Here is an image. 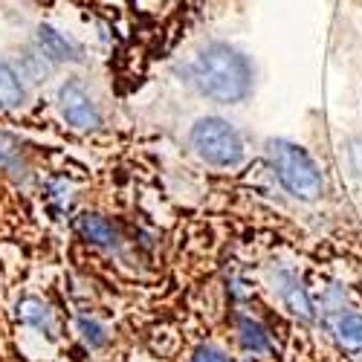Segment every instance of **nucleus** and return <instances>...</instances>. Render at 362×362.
<instances>
[{
	"label": "nucleus",
	"instance_id": "nucleus-8",
	"mask_svg": "<svg viewBox=\"0 0 362 362\" xmlns=\"http://www.w3.org/2000/svg\"><path fill=\"white\" fill-rule=\"evenodd\" d=\"M18 319L23 325H29V327L41 330V334H47V337L55 334V319H52L49 305L41 301V298H35V296H26V298L18 301Z\"/></svg>",
	"mask_w": 362,
	"mask_h": 362
},
{
	"label": "nucleus",
	"instance_id": "nucleus-9",
	"mask_svg": "<svg viewBox=\"0 0 362 362\" xmlns=\"http://www.w3.org/2000/svg\"><path fill=\"white\" fill-rule=\"evenodd\" d=\"M238 339H240V345H244L250 354H267L269 348H273L267 327L261 322L250 319V316H240L238 319Z\"/></svg>",
	"mask_w": 362,
	"mask_h": 362
},
{
	"label": "nucleus",
	"instance_id": "nucleus-14",
	"mask_svg": "<svg viewBox=\"0 0 362 362\" xmlns=\"http://www.w3.org/2000/svg\"><path fill=\"white\" fill-rule=\"evenodd\" d=\"M351 165H354V171L362 177V139H354V142H351Z\"/></svg>",
	"mask_w": 362,
	"mask_h": 362
},
{
	"label": "nucleus",
	"instance_id": "nucleus-4",
	"mask_svg": "<svg viewBox=\"0 0 362 362\" xmlns=\"http://www.w3.org/2000/svg\"><path fill=\"white\" fill-rule=\"evenodd\" d=\"M58 107H62L64 122L76 131H93L102 125V113H99L96 102L90 99L84 84L76 78L64 81L62 90H58Z\"/></svg>",
	"mask_w": 362,
	"mask_h": 362
},
{
	"label": "nucleus",
	"instance_id": "nucleus-11",
	"mask_svg": "<svg viewBox=\"0 0 362 362\" xmlns=\"http://www.w3.org/2000/svg\"><path fill=\"white\" fill-rule=\"evenodd\" d=\"M334 334L345 351H362V316L359 313H342L334 325Z\"/></svg>",
	"mask_w": 362,
	"mask_h": 362
},
{
	"label": "nucleus",
	"instance_id": "nucleus-5",
	"mask_svg": "<svg viewBox=\"0 0 362 362\" xmlns=\"http://www.w3.org/2000/svg\"><path fill=\"white\" fill-rule=\"evenodd\" d=\"M35 38H38L41 52L49 55V58H55V62H73V64L84 62V49H81V44H76V41L67 38L64 33H58V29L49 26V23H41V26H38Z\"/></svg>",
	"mask_w": 362,
	"mask_h": 362
},
{
	"label": "nucleus",
	"instance_id": "nucleus-6",
	"mask_svg": "<svg viewBox=\"0 0 362 362\" xmlns=\"http://www.w3.org/2000/svg\"><path fill=\"white\" fill-rule=\"evenodd\" d=\"M76 229L84 240H90V244H96V247H105V250H113L119 244V232L116 226L102 218L99 212H84L78 221H76Z\"/></svg>",
	"mask_w": 362,
	"mask_h": 362
},
{
	"label": "nucleus",
	"instance_id": "nucleus-10",
	"mask_svg": "<svg viewBox=\"0 0 362 362\" xmlns=\"http://www.w3.org/2000/svg\"><path fill=\"white\" fill-rule=\"evenodd\" d=\"M26 99V90H23V81L21 76L0 62V110H15L21 107Z\"/></svg>",
	"mask_w": 362,
	"mask_h": 362
},
{
	"label": "nucleus",
	"instance_id": "nucleus-7",
	"mask_svg": "<svg viewBox=\"0 0 362 362\" xmlns=\"http://www.w3.org/2000/svg\"><path fill=\"white\" fill-rule=\"evenodd\" d=\"M279 296L284 298V305L296 313V316H301V319H313V305H310V296H308V290L301 287V281H298V276H293V273H281L279 276Z\"/></svg>",
	"mask_w": 362,
	"mask_h": 362
},
{
	"label": "nucleus",
	"instance_id": "nucleus-13",
	"mask_svg": "<svg viewBox=\"0 0 362 362\" xmlns=\"http://www.w3.org/2000/svg\"><path fill=\"white\" fill-rule=\"evenodd\" d=\"M192 362H229V356L218 345H197L192 351Z\"/></svg>",
	"mask_w": 362,
	"mask_h": 362
},
{
	"label": "nucleus",
	"instance_id": "nucleus-15",
	"mask_svg": "<svg viewBox=\"0 0 362 362\" xmlns=\"http://www.w3.org/2000/svg\"><path fill=\"white\" fill-rule=\"evenodd\" d=\"M247 362H250V359H247Z\"/></svg>",
	"mask_w": 362,
	"mask_h": 362
},
{
	"label": "nucleus",
	"instance_id": "nucleus-12",
	"mask_svg": "<svg viewBox=\"0 0 362 362\" xmlns=\"http://www.w3.org/2000/svg\"><path fill=\"white\" fill-rule=\"evenodd\" d=\"M78 334H81V339H84L90 348H102V345L107 342L105 325H102L99 319H93V316H78Z\"/></svg>",
	"mask_w": 362,
	"mask_h": 362
},
{
	"label": "nucleus",
	"instance_id": "nucleus-2",
	"mask_svg": "<svg viewBox=\"0 0 362 362\" xmlns=\"http://www.w3.org/2000/svg\"><path fill=\"white\" fill-rule=\"evenodd\" d=\"M267 157L273 165L279 183L298 200L316 203L325 194V177L313 157L301 145L290 139H269L267 142Z\"/></svg>",
	"mask_w": 362,
	"mask_h": 362
},
{
	"label": "nucleus",
	"instance_id": "nucleus-1",
	"mask_svg": "<svg viewBox=\"0 0 362 362\" xmlns=\"http://www.w3.org/2000/svg\"><path fill=\"white\" fill-rule=\"evenodd\" d=\"M189 76L206 99L218 105H238L252 93V64L232 44H206L189 64Z\"/></svg>",
	"mask_w": 362,
	"mask_h": 362
},
{
	"label": "nucleus",
	"instance_id": "nucleus-3",
	"mask_svg": "<svg viewBox=\"0 0 362 362\" xmlns=\"http://www.w3.org/2000/svg\"><path fill=\"white\" fill-rule=\"evenodd\" d=\"M189 142L194 154L218 168H232L244 160V139H240L238 128L221 116H203L192 125Z\"/></svg>",
	"mask_w": 362,
	"mask_h": 362
}]
</instances>
